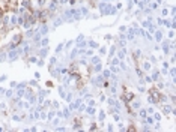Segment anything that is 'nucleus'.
I'll return each mask as SVG.
<instances>
[{
  "label": "nucleus",
  "instance_id": "7",
  "mask_svg": "<svg viewBox=\"0 0 176 132\" xmlns=\"http://www.w3.org/2000/svg\"><path fill=\"white\" fill-rule=\"evenodd\" d=\"M140 116H142V117H146V111L142 110V111H140Z\"/></svg>",
  "mask_w": 176,
  "mask_h": 132
},
{
  "label": "nucleus",
  "instance_id": "4",
  "mask_svg": "<svg viewBox=\"0 0 176 132\" xmlns=\"http://www.w3.org/2000/svg\"><path fill=\"white\" fill-rule=\"evenodd\" d=\"M163 113H164V114H169V113H170V108H169V107H164V108H163Z\"/></svg>",
  "mask_w": 176,
  "mask_h": 132
},
{
  "label": "nucleus",
  "instance_id": "6",
  "mask_svg": "<svg viewBox=\"0 0 176 132\" xmlns=\"http://www.w3.org/2000/svg\"><path fill=\"white\" fill-rule=\"evenodd\" d=\"M5 15V9H3V8L2 6H0V18H2V17Z\"/></svg>",
  "mask_w": 176,
  "mask_h": 132
},
{
  "label": "nucleus",
  "instance_id": "5",
  "mask_svg": "<svg viewBox=\"0 0 176 132\" xmlns=\"http://www.w3.org/2000/svg\"><path fill=\"white\" fill-rule=\"evenodd\" d=\"M96 129H98V126H96L95 123H92V125H90V131H96Z\"/></svg>",
  "mask_w": 176,
  "mask_h": 132
},
{
  "label": "nucleus",
  "instance_id": "2",
  "mask_svg": "<svg viewBox=\"0 0 176 132\" xmlns=\"http://www.w3.org/2000/svg\"><path fill=\"white\" fill-rule=\"evenodd\" d=\"M23 41V33H17L15 36L12 38V42H11V48H15V47H18L20 44Z\"/></svg>",
  "mask_w": 176,
  "mask_h": 132
},
{
  "label": "nucleus",
  "instance_id": "1",
  "mask_svg": "<svg viewBox=\"0 0 176 132\" xmlns=\"http://www.w3.org/2000/svg\"><path fill=\"white\" fill-rule=\"evenodd\" d=\"M120 99H122V101H124L125 104H129L131 101H133V99H134V93H133V92H129V90H127V89H125V92H124V93H122V96H120Z\"/></svg>",
  "mask_w": 176,
  "mask_h": 132
},
{
  "label": "nucleus",
  "instance_id": "3",
  "mask_svg": "<svg viewBox=\"0 0 176 132\" xmlns=\"http://www.w3.org/2000/svg\"><path fill=\"white\" fill-rule=\"evenodd\" d=\"M127 131H128V132H129V131H131V132H134V131H137V129H136V126H134V125H129Z\"/></svg>",
  "mask_w": 176,
  "mask_h": 132
}]
</instances>
